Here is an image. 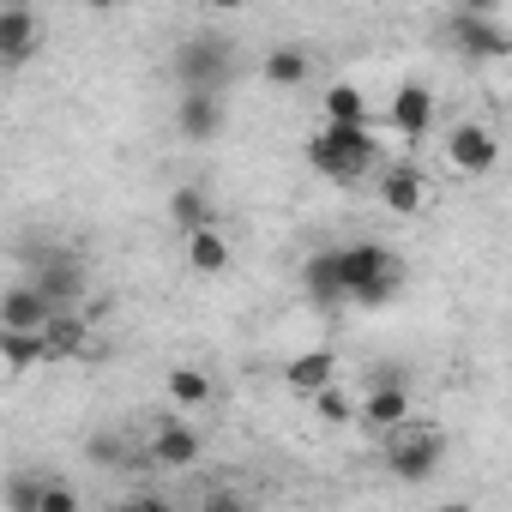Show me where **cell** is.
Returning <instances> with one entry per match:
<instances>
[{
    "label": "cell",
    "instance_id": "cell-1",
    "mask_svg": "<svg viewBox=\"0 0 512 512\" xmlns=\"http://www.w3.org/2000/svg\"><path fill=\"white\" fill-rule=\"evenodd\" d=\"M332 253H338V296H344V302L380 308V302L398 296L404 266H398L392 247H380V241H350V247H332Z\"/></svg>",
    "mask_w": 512,
    "mask_h": 512
},
{
    "label": "cell",
    "instance_id": "cell-9",
    "mask_svg": "<svg viewBox=\"0 0 512 512\" xmlns=\"http://www.w3.org/2000/svg\"><path fill=\"white\" fill-rule=\"evenodd\" d=\"M43 43V19L31 7H0V67H25Z\"/></svg>",
    "mask_w": 512,
    "mask_h": 512
},
{
    "label": "cell",
    "instance_id": "cell-15",
    "mask_svg": "<svg viewBox=\"0 0 512 512\" xmlns=\"http://www.w3.org/2000/svg\"><path fill=\"white\" fill-rule=\"evenodd\" d=\"M199 428H187V422H163L157 434H151V458L157 464H169V470H187L193 458H199Z\"/></svg>",
    "mask_w": 512,
    "mask_h": 512
},
{
    "label": "cell",
    "instance_id": "cell-8",
    "mask_svg": "<svg viewBox=\"0 0 512 512\" xmlns=\"http://www.w3.org/2000/svg\"><path fill=\"white\" fill-rule=\"evenodd\" d=\"M446 157H452L458 175H488V169L500 163V139H494L488 127H476V121H458V127L446 133Z\"/></svg>",
    "mask_w": 512,
    "mask_h": 512
},
{
    "label": "cell",
    "instance_id": "cell-18",
    "mask_svg": "<svg viewBox=\"0 0 512 512\" xmlns=\"http://www.w3.org/2000/svg\"><path fill=\"white\" fill-rule=\"evenodd\" d=\"M320 109H326L332 127H374V121H368V97H362L356 85H326V91H320Z\"/></svg>",
    "mask_w": 512,
    "mask_h": 512
},
{
    "label": "cell",
    "instance_id": "cell-20",
    "mask_svg": "<svg viewBox=\"0 0 512 512\" xmlns=\"http://www.w3.org/2000/svg\"><path fill=\"white\" fill-rule=\"evenodd\" d=\"M302 290H308L314 302H344V296H338V253H332V247L308 253V266H302Z\"/></svg>",
    "mask_w": 512,
    "mask_h": 512
},
{
    "label": "cell",
    "instance_id": "cell-10",
    "mask_svg": "<svg viewBox=\"0 0 512 512\" xmlns=\"http://www.w3.org/2000/svg\"><path fill=\"white\" fill-rule=\"evenodd\" d=\"M362 428L368 434H392V428H404L416 410H410V392L398 386V380H380V386H368V398H362Z\"/></svg>",
    "mask_w": 512,
    "mask_h": 512
},
{
    "label": "cell",
    "instance_id": "cell-16",
    "mask_svg": "<svg viewBox=\"0 0 512 512\" xmlns=\"http://www.w3.org/2000/svg\"><path fill=\"white\" fill-rule=\"evenodd\" d=\"M187 266H193L199 278H217V272H229V241H223V229H217V223L187 235Z\"/></svg>",
    "mask_w": 512,
    "mask_h": 512
},
{
    "label": "cell",
    "instance_id": "cell-24",
    "mask_svg": "<svg viewBox=\"0 0 512 512\" xmlns=\"http://www.w3.org/2000/svg\"><path fill=\"white\" fill-rule=\"evenodd\" d=\"M49 476H7V512H37Z\"/></svg>",
    "mask_w": 512,
    "mask_h": 512
},
{
    "label": "cell",
    "instance_id": "cell-29",
    "mask_svg": "<svg viewBox=\"0 0 512 512\" xmlns=\"http://www.w3.org/2000/svg\"><path fill=\"white\" fill-rule=\"evenodd\" d=\"M115 512H145V500H121V506H115Z\"/></svg>",
    "mask_w": 512,
    "mask_h": 512
},
{
    "label": "cell",
    "instance_id": "cell-12",
    "mask_svg": "<svg viewBox=\"0 0 512 512\" xmlns=\"http://www.w3.org/2000/svg\"><path fill=\"white\" fill-rule=\"evenodd\" d=\"M380 199H386V211L416 217V211H422V199H428V175H422L416 163H392V169L380 175Z\"/></svg>",
    "mask_w": 512,
    "mask_h": 512
},
{
    "label": "cell",
    "instance_id": "cell-7",
    "mask_svg": "<svg viewBox=\"0 0 512 512\" xmlns=\"http://www.w3.org/2000/svg\"><path fill=\"white\" fill-rule=\"evenodd\" d=\"M223 127H229V103H223V97H205V91H181V97H175V133H181V139L205 145V139H217Z\"/></svg>",
    "mask_w": 512,
    "mask_h": 512
},
{
    "label": "cell",
    "instance_id": "cell-25",
    "mask_svg": "<svg viewBox=\"0 0 512 512\" xmlns=\"http://www.w3.org/2000/svg\"><path fill=\"white\" fill-rule=\"evenodd\" d=\"M199 512H253V500L241 494V488H205V500H199Z\"/></svg>",
    "mask_w": 512,
    "mask_h": 512
},
{
    "label": "cell",
    "instance_id": "cell-6",
    "mask_svg": "<svg viewBox=\"0 0 512 512\" xmlns=\"http://www.w3.org/2000/svg\"><path fill=\"white\" fill-rule=\"evenodd\" d=\"M452 43H458L464 55H476V61H506V55H512V31H506L488 7L452 13Z\"/></svg>",
    "mask_w": 512,
    "mask_h": 512
},
{
    "label": "cell",
    "instance_id": "cell-4",
    "mask_svg": "<svg viewBox=\"0 0 512 512\" xmlns=\"http://www.w3.org/2000/svg\"><path fill=\"white\" fill-rule=\"evenodd\" d=\"M169 73H175V85H181V91L223 97V91H229V79H235V43H229V37H217V31H199V37H187V43L175 49Z\"/></svg>",
    "mask_w": 512,
    "mask_h": 512
},
{
    "label": "cell",
    "instance_id": "cell-27",
    "mask_svg": "<svg viewBox=\"0 0 512 512\" xmlns=\"http://www.w3.org/2000/svg\"><path fill=\"white\" fill-rule=\"evenodd\" d=\"M37 512H79V494L67 488V482H43V500H37Z\"/></svg>",
    "mask_w": 512,
    "mask_h": 512
},
{
    "label": "cell",
    "instance_id": "cell-26",
    "mask_svg": "<svg viewBox=\"0 0 512 512\" xmlns=\"http://www.w3.org/2000/svg\"><path fill=\"white\" fill-rule=\"evenodd\" d=\"M314 416H320V422H350L356 410H350V398H344L338 386H326V392H314Z\"/></svg>",
    "mask_w": 512,
    "mask_h": 512
},
{
    "label": "cell",
    "instance_id": "cell-11",
    "mask_svg": "<svg viewBox=\"0 0 512 512\" xmlns=\"http://www.w3.org/2000/svg\"><path fill=\"white\" fill-rule=\"evenodd\" d=\"M49 320H55V308L31 284H13L7 296H0V332H43Z\"/></svg>",
    "mask_w": 512,
    "mask_h": 512
},
{
    "label": "cell",
    "instance_id": "cell-2",
    "mask_svg": "<svg viewBox=\"0 0 512 512\" xmlns=\"http://www.w3.org/2000/svg\"><path fill=\"white\" fill-rule=\"evenodd\" d=\"M308 163L326 181H362L380 163V139H374V127H332V121H320V133L308 139Z\"/></svg>",
    "mask_w": 512,
    "mask_h": 512
},
{
    "label": "cell",
    "instance_id": "cell-17",
    "mask_svg": "<svg viewBox=\"0 0 512 512\" xmlns=\"http://www.w3.org/2000/svg\"><path fill=\"white\" fill-rule=\"evenodd\" d=\"M260 73H266V85L296 91V85H308V73H314V67H308V49H302V43H278V49L266 55V67H260Z\"/></svg>",
    "mask_w": 512,
    "mask_h": 512
},
{
    "label": "cell",
    "instance_id": "cell-14",
    "mask_svg": "<svg viewBox=\"0 0 512 512\" xmlns=\"http://www.w3.org/2000/svg\"><path fill=\"white\" fill-rule=\"evenodd\" d=\"M284 386H290V392H302V398H314V392L338 386V362H332V350L290 356V362H284Z\"/></svg>",
    "mask_w": 512,
    "mask_h": 512
},
{
    "label": "cell",
    "instance_id": "cell-3",
    "mask_svg": "<svg viewBox=\"0 0 512 512\" xmlns=\"http://www.w3.org/2000/svg\"><path fill=\"white\" fill-rule=\"evenodd\" d=\"M19 260H25V284L61 314L67 302H79L85 296V260L73 247H55V241H25L19 247Z\"/></svg>",
    "mask_w": 512,
    "mask_h": 512
},
{
    "label": "cell",
    "instance_id": "cell-5",
    "mask_svg": "<svg viewBox=\"0 0 512 512\" xmlns=\"http://www.w3.org/2000/svg\"><path fill=\"white\" fill-rule=\"evenodd\" d=\"M440 458H446V434L434 428V422H404V428H392L386 434V470H392V482H428L434 470H440Z\"/></svg>",
    "mask_w": 512,
    "mask_h": 512
},
{
    "label": "cell",
    "instance_id": "cell-22",
    "mask_svg": "<svg viewBox=\"0 0 512 512\" xmlns=\"http://www.w3.org/2000/svg\"><path fill=\"white\" fill-rule=\"evenodd\" d=\"M43 344H49V356H73V350H85V320L55 314V320L43 326Z\"/></svg>",
    "mask_w": 512,
    "mask_h": 512
},
{
    "label": "cell",
    "instance_id": "cell-28",
    "mask_svg": "<svg viewBox=\"0 0 512 512\" xmlns=\"http://www.w3.org/2000/svg\"><path fill=\"white\" fill-rule=\"evenodd\" d=\"M91 458H103V464H115V458H121V446H115V440H103V434H97V440H91Z\"/></svg>",
    "mask_w": 512,
    "mask_h": 512
},
{
    "label": "cell",
    "instance_id": "cell-30",
    "mask_svg": "<svg viewBox=\"0 0 512 512\" xmlns=\"http://www.w3.org/2000/svg\"><path fill=\"white\" fill-rule=\"evenodd\" d=\"M145 512H175V506L169 500H145Z\"/></svg>",
    "mask_w": 512,
    "mask_h": 512
},
{
    "label": "cell",
    "instance_id": "cell-13",
    "mask_svg": "<svg viewBox=\"0 0 512 512\" xmlns=\"http://www.w3.org/2000/svg\"><path fill=\"white\" fill-rule=\"evenodd\" d=\"M392 127H398L410 145H422L428 127H434V91H428V85H404V91L392 97Z\"/></svg>",
    "mask_w": 512,
    "mask_h": 512
},
{
    "label": "cell",
    "instance_id": "cell-19",
    "mask_svg": "<svg viewBox=\"0 0 512 512\" xmlns=\"http://www.w3.org/2000/svg\"><path fill=\"white\" fill-rule=\"evenodd\" d=\"M169 223H175L181 235L211 229V199H205V187H175V193H169Z\"/></svg>",
    "mask_w": 512,
    "mask_h": 512
},
{
    "label": "cell",
    "instance_id": "cell-31",
    "mask_svg": "<svg viewBox=\"0 0 512 512\" xmlns=\"http://www.w3.org/2000/svg\"><path fill=\"white\" fill-rule=\"evenodd\" d=\"M440 512H476V506H464V500H452V506H440Z\"/></svg>",
    "mask_w": 512,
    "mask_h": 512
},
{
    "label": "cell",
    "instance_id": "cell-23",
    "mask_svg": "<svg viewBox=\"0 0 512 512\" xmlns=\"http://www.w3.org/2000/svg\"><path fill=\"white\" fill-rule=\"evenodd\" d=\"M169 398L175 404H205L211 398V374L205 368H169Z\"/></svg>",
    "mask_w": 512,
    "mask_h": 512
},
{
    "label": "cell",
    "instance_id": "cell-21",
    "mask_svg": "<svg viewBox=\"0 0 512 512\" xmlns=\"http://www.w3.org/2000/svg\"><path fill=\"white\" fill-rule=\"evenodd\" d=\"M0 362H7L13 374H31L37 362H49L43 332H0Z\"/></svg>",
    "mask_w": 512,
    "mask_h": 512
}]
</instances>
